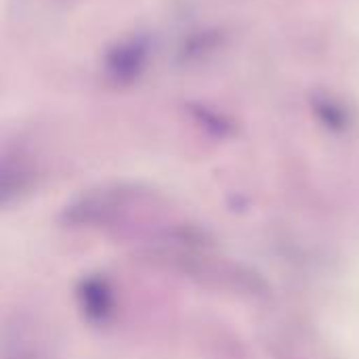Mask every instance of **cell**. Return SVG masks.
<instances>
[{"label": "cell", "mask_w": 359, "mask_h": 359, "mask_svg": "<svg viewBox=\"0 0 359 359\" xmlns=\"http://www.w3.org/2000/svg\"><path fill=\"white\" fill-rule=\"evenodd\" d=\"M4 359H42V353L34 337L17 326L15 330L8 328L4 334Z\"/></svg>", "instance_id": "cell-1"}]
</instances>
